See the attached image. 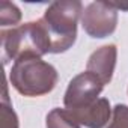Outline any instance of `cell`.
I'll return each mask as SVG.
<instances>
[{
	"mask_svg": "<svg viewBox=\"0 0 128 128\" xmlns=\"http://www.w3.org/2000/svg\"><path fill=\"white\" fill-rule=\"evenodd\" d=\"M83 3L78 0L53 2L41 18L51 45V53L68 51L77 39V24L82 20Z\"/></svg>",
	"mask_w": 128,
	"mask_h": 128,
	"instance_id": "obj_1",
	"label": "cell"
},
{
	"mask_svg": "<svg viewBox=\"0 0 128 128\" xmlns=\"http://www.w3.org/2000/svg\"><path fill=\"white\" fill-rule=\"evenodd\" d=\"M59 80L57 70L38 56H24L14 62L9 71L12 88L24 96H42L50 94Z\"/></svg>",
	"mask_w": 128,
	"mask_h": 128,
	"instance_id": "obj_2",
	"label": "cell"
},
{
	"mask_svg": "<svg viewBox=\"0 0 128 128\" xmlns=\"http://www.w3.org/2000/svg\"><path fill=\"white\" fill-rule=\"evenodd\" d=\"M2 39V57L3 63L9 60H18L24 56H38L42 57L51 53L50 39L47 30L39 20L29 21L11 29H2L0 32Z\"/></svg>",
	"mask_w": 128,
	"mask_h": 128,
	"instance_id": "obj_3",
	"label": "cell"
},
{
	"mask_svg": "<svg viewBox=\"0 0 128 128\" xmlns=\"http://www.w3.org/2000/svg\"><path fill=\"white\" fill-rule=\"evenodd\" d=\"M83 30L95 39H102L114 33L118 27V11L107 2H92L82 14Z\"/></svg>",
	"mask_w": 128,
	"mask_h": 128,
	"instance_id": "obj_4",
	"label": "cell"
},
{
	"mask_svg": "<svg viewBox=\"0 0 128 128\" xmlns=\"http://www.w3.org/2000/svg\"><path fill=\"white\" fill-rule=\"evenodd\" d=\"M102 89H104V84L96 76L88 71L80 72L70 82L65 96H63V106H65V108H70V110L89 106L98 100Z\"/></svg>",
	"mask_w": 128,
	"mask_h": 128,
	"instance_id": "obj_5",
	"label": "cell"
},
{
	"mask_svg": "<svg viewBox=\"0 0 128 128\" xmlns=\"http://www.w3.org/2000/svg\"><path fill=\"white\" fill-rule=\"evenodd\" d=\"M66 110L80 126L86 128H104L106 125H108L113 114V108L110 107L107 98H98L92 104L84 106L82 108Z\"/></svg>",
	"mask_w": 128,
	"mask_h": 128,
	"instance_id": "obj_6",
	"label": "cell"
},
{
	"mask_svg": "<svg viewBox=\"0 0 128 128\" xmlns=\"http://www.w3.org/2000/svg\"><path fill=\"white\" fill-rule=\"evenodd\" d=\"M116 59H118L116 45L114 44L102 45L89 56L88 63H86V71L96 76L106 86L113 78V72L116 68Z\"/></svg>",
	"mask_w": 128,
	"mask_h": 128,
	"instance_id": "obj_7",
	"label": "cell"
},
{
	"mask_svg": "<svg viewBox=\"0 0 128 128\" xmlns=\"http://www.w3.org/2000/svg\"><path fill=\"white\" fill-rule=\"evenodd\" d=\"M45 126L47 128H82L68 113L66 108L56 107L51 112H48L45 118Z\"/></svg>",
	"mask_w": 128,
	"mask_h": 128,
	"instance_id": "obj_8",
	"label": "cell"
},
{
	"mask_svg": "<svg viewBox=\"0 0 128 128\" xmlns=\"http://www.w3.org/2000/svg\"><path fill=\"white\" fill-rule=\"evenodd\" d=\"M21 21V11L15 3L6 2L3 0L0 3V26L3 29L11 26V27H17V24Z\"/></svg>",
	"mask_w": 128,
	"mask_h": 128,
	"instance_id": "obj_9",
	"label": "cell"
},
{
	"mask_svg": "<svg viewBox=\"0 0 128 128\" xmlns=\"http://www.w3.org/2000/svg\"><path fill=\"white\" fill-rule=\"evenodd\" d=\"M0 119H2V128H20L18 116L9 102L8 98V86H5V94L2 100V108H0Z\"/></svg>",
	"mask_w": 128,
	"mask_h": 128,
	"instance_id": "obj_10",
	"label": "cell"
},
{
	"mask_svg": "<svg viewBox=\"0 0 128 128\" xmlns=\"http://www.w3.org/2000/svg\"><path fill=\"white\" fill-rule=\"evenodd\" d=\"M107 128H128V106L116 104Z\"/></svg>",
	"mask_w": 128,
	"mask_h": 128,
	"instance_id": "obj_11",
	"label": "cell"
},
{
	"mask_svg": "<svg viewBox=\"0 0 128 128\" xmlns=\"http://www.w3.org/2000/svg\"><path fill=\"white\" fill-rule=\"evenodd\" d=\"M118 12L119 11H128V3H110Z\"/></svg>",
	"mask_w": 128,
	"mask_h": 128,
	"instance_id": "obj_12",
	"label": "cell"
}]
</instances>
